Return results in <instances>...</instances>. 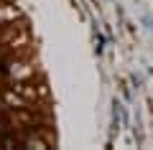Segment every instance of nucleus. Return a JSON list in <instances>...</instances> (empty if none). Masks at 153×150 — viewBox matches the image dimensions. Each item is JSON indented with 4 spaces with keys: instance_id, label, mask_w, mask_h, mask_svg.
Returning <instances> with one entry per match:
<instances>
[{
    "instance_id": "nucleus-1",
    "label": "nucleus",
    "mask_w": 153,
    "mask_h": 150,
    "mask_svg": "<svg viewBox=\"0 0 153 150\" xmlns=\"http://www.w3.org/2000/svg\"><path fill=\"white\" fill-rule=\"evenodd\" d=\"M18 18V8L16 5H0V26H8V23H13Z\"/></svg>"
},
{
    "instance_id": "nucleus-2",
    "label": "nucleus",
    "mask_w": 153,
    "mask_h": 150,
    "mask_svg": "<svg viewBox=\"0 0 153 150\" xmlns=\"http://www.w3.org/2000/svg\"><path fill=\"white\" fill-rule=\"evenodd\" d=\"M8 71H10V76H16V79H28V76L33 74V69H28V66H23V64H13Z\"/></svg>"
}]
</instances>
